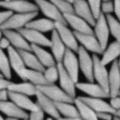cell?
I'll use <instances>...</instances> for the list:
<instances>
[{
    "mask_svg": "<svg viewBox=\"0 0 120 120\" xmlns=\"http://www.w3.org/2000/svg\"><path fill=\"white\" fill-rule=\"evenodd\" d=\"M94 60V81L109 92V72L106 66L101 62L97 54H92Z\"/></svg>",
    "mask_w": 120,
    "mask_h": 120,
    "instance_id": "10",
    "label": "cell"
},
{
    "mask_svg": "<svg viewBox=\"0 0 120 120\" xmlns=\"http://www.w3.org/2000/svg\"><path fill=\"white\" fill-rule=\"evenodd\" d=\"M89 6L92 11V13L97 20L101 14V4L102 0H87Z\"/></svg>",
    "mask_w": 120,
    "mask_h": 120,
    "instance_id": "36",
    "label": "cell"
},
{
    "mask_svg": "<svg viewBox=\"0 0 120 120\" xmlns=\"http://www.w3.org/2000/svg\"><path fill=\"white\" fill-rule=\"evenodd\" d=\"M57 120H84L82 117H73V118H65V117H60Z\"/></svg>",
    "mask_w": 120,
    "mask_h": 120,
    "instance_id": "46",
    "label": "cell"
},
{
    "mask_svg": "<svg viewBox=\"0 0 120 120\" xmlns=\"http://www.w3.org/2000/svg\"><path fill=\"white\" fill-rule=\"evenodd\" d=\"M44 76L49 84H54L59 79V70L57 65L47 67L44 71Z\"/></svg>",
    "mask_w": 120,
    "mask_h": 120,
    "instance_id": "35",
    "label": "cell"
},
{
    "mask_svg": "<svg viewBox=\"0 0 120 120\" xmlns=\"http://www.w3.org/2000/svg\"><path fill=\"white\" fill-rule=\"evenodd\" d=\"M101 12L105 15H111L114 12V2L113 1L110 2H102L101 4Z\"/></svg>",
    "mask_w": 120,
    "mask_h": 120,
    "instance_id": "38",
    "label": "cell"
},
{
    "mask_svg": "<svg viewBox=\"0 0 120 120\" xmlns=\"http://www.w3.org/2000/svg\"><path fill=\"white\" fill-rule=\"evenodd\" d=\"M8 91L17 92V93L26 94L27 96H36L38 91L37 86L28 81H23L20 83L13 82L9 87Z\"/></svg>",
    "mask_w": 120,
    "mask_h": 120,
    "instance_id": "28",
    "label": "cell"
},
{
    "mask_svg": "<svg viewBox=\"0 0 120 120\" xmlns=\"http://www.w3.org/2000/svg\"><path fill=\"white\" fill-rule=\"evenodd\" d=\"M9 98L11 101L26 111L32 112L38 109V104L36 101H33L30 96L9 91Z\"/></svg>",
    "mask_w": 120,
    "mask_h": 120,
    "instance_id": "23",
    "label": "cell"
},
{
    "mask_svg": "<svg viewBox=\"0 0 120 120\" xmlns=\"http://www.w3.org/2000/svg\"><path fill=\"white\" fill-rule=\"evenodd\" d=\"M79 98L81 101L85 102L88 104L91 109H93L96 112H110V113L115 115L116 110L111 107L109 103L105 101L103 98H92V97H82V96H79Z\"/></svg>",
    "mask_w": 120,
    "mask_h": 120,
    "instance_id": "20",
    "label": "cell"
},
{
    "mask_svg": "<svg viewBox=\"0 0 120 120\" xmlns=\"http://www.w3.org/2000/svg\"><path fill=\"white\" fill-rule=\"evenodd\" d=\"M46 120H54V119L53 118H51V117H50V118H48V119H47Z\"/></svg>",
    "mask_w": 120,
    "mask_h": 120,
    "instance_id": "52",
    "label": "cell"
},
{
    "mask_svg": "<svg viewBox=\"0 0 120 120\" xmlns=\"http://www.w3.org/2000/svg\"><path fill=\"white\" fill-rule=\"evenodd\" d=\"M37 104H38V103H37ZM45 113V112L43 111V109L41 108V107L38 104V109H37L36 110H34L30 112L28 120H44Z\"/></svg>",
    "mask_w": 120,
    "mask_h": 120,
    "instance_id": "37",
    "label": "cell"
},
{
    "mask_svg": "<svg viewBox=\"0 0 120 120\" xmlns=\"http://www.w3.org/2000/svg\"><path fill=\"white\" fill-rule=\"evenodd\" d=\"M13 15L14 11L9 9H6L5 11H1V13H0V24H2L5 22L8 21Z\"/></svg>",
    "mask_w": 120,
    "mask_h": 120,
    "instance_id": "39",
    "label": "cell"
},
{
    "mask_svg": "<svg viewBox=\"0 0 120 120\" xmlns=\"http://www.w3.org/2000/svg\"><path fill=\"white\" fill-rule=\"evenodd\" d=\"M26 1H28V0H26Z\"/></svg>",
    "mask_w": 120,
    "mask_h": 120,
    "instance_id": "58",
    "label": "cell"
},
{
    "mask_svg": "<svg viewBox=\"0 0 120 120\" xmlns=\"http://www.w3.org/2000/svg\"><path fill=\"white\" fill-rule=\"evenodd\" d=\"M98 117L100 120H113L114 115L110 113V112H97Z\"/></svg>",
    "mask_w": 120,
    "mask_h": 120,
    "instance_id": "41",
    "label": "cell"
},
{
    "mask_svg": "<svg viewBox=\"0 0 120 120\" xmlns=\"http://www.w3.org/2000/svg\"><path fill=\"white\" fill-rule=\"evenodd\" d=\"M76 88L88 94L89 97L100 98L103 99L110 98V95H109V92L106 91L98 83H94V82H77Z\"/></svg>",
    "mask_w": 120,
    "mask_h": 120,
    "instance_id": "13",
    "label": "cell"
},
{
    "mask_svg": "<svg viewBox=\"0 0 120 120\" xmlns=\"http://www.w3.org/2000/svg\"><path fill=\"white\" fill-rule=\"evenodd\" d=\"M110 1H113V0H102V2H110Z\"/></svg>",
    "mask_w": 120,
    "mask_h": 120,
    "instance_id": "51",
    "label": "cell"
},
{
    "mask_svg": "<svg viewBox=\"0 0 120 120\" xmlns=\"http://www.w3.org/2000/svg\"><path fill=\"white\" fill-rule=\"evenodd\" d=\"M5 120H20V119L13 118V117H8V116H7V118H5Z\"/></svg>",
    "mask_w": 120,
    "mask_h": 120,
    "instance_id": "47",
    "label": "cell"
},
{
    "mask_svg": "<svg viewBox=\"0 0 120 120\" xmlns=\"http://www.w3.org/2000/svg\"><path fill=\"white\" fill-rule=\"evenodd\" d=\"M64 16L67 24L71 26L73 31L79 33L94 35V30L91 28V26L85 20L78 16L76 13L64 14Z\"/></svg>",
    "mask_w": 120,
    "mask_h": 120,
    "instance_id": "8",
    "label": "cell"
},
{
    "mask_svg": "<svg viewBox=\"0 0 120 120\" xmlns=\"http://www.w3.org/2000/svg\"><path fill=\"white\" fill-rule=\"evenodd\" d=\"M4 1H10V0H4Z\"/></svg>",
    "mask_w": 120,
    "mask_h": 120,
    "instance_id": "55",
    "label": "cell"
},
{
    "mask_svg": "<svg viewBox=\"0 0 120 120\" xmlns=\"http://www.w3.org/2000/svg\"><path fill=\"white\" fill-rule=\"evenodd\" d=\"M120 92V70L118 60L112 63L109 71V93L110 98L119 95Z\"/></svg>",
    "mask_w": 120,
    "mask_h": 120,
    "instance_id": "17",
    "label": "cell"
},
{
    "mask_svg": "<svg viewBox=\"0 0 120 120\" xmlns=\"http://www.w3.org/2000/svg\"><path fill=\"white\" fill-rule=\"evenodd\" d=\"M0 110L8 117L18 118L23 120L29 119V113L11 101L0 102Z\"/></svg>",
    "mask_w": 120,
    "mask_h": 120,
    "instance_id": "18",
    "label": "cell"
},
{
    "mask_svg": "<svg viewBox=\"0 0 120 120\" xmlns=\"http://www.w3.org/2000/svg\"><path fill=\"white\" fill-rule=\"evenodd\" d=\"M119 96H120V92H119Z\"/></svg>",
    "mask_w": 120,
    "mask_h": 120,
    "instance_id": "56",
    "label": "cell"
},
{
    "mask_svg": "<svg viewBox=\"0 0 120 120\" xmlns=\"http://www.w3.org/2000/svg\"><path fill=\"white\" fill-rule=\"evenodd\" d=\"M55 30L67 49L78 53L79 45L74 32L68 28L67 25L60 22H55Z\"/></svg>",
    "mask_w": 120,
    "mask_h": 120,
    "instance_id": "5",
    "label": "cell"
},
{
    "mask_svg": "<svg viewBox=\"0 0 120 120\" xmlns=\"http://www.w3.org/2000/svg\"><path fill=\"white\" fill-rule=\"evenodd\" d=\"M76 52L70 49H67L65 52L62 64L65 70L70 75L76 83L79 82V57L76 55Z\"/></svg>",
    "mask_w": 120,
    "mask_h": 120,
    "instance_id": "9",
    "label": "cell"
},
{
    "mask_svg": "<svg viewBox=\"0 0 120 120\" xmlns=\"http://www.w3.org/2000/svg\"><path fill=\"white\" fill-rule=\"evenodd\" d=\"M23 78H24V81H28L36 86L49 84L45 78L43 72L29 69V68H26L23 71Z\"/></svg>",
    "mask_w": 120,
    "mask_h": 120,
    "instance_id": "29",
    "label": "cell"
},
{
    "mask_svg": "<svg viewBox=\"0 0 120 120\" xmlns=\"http://www.w3.org/2000/svg\"><path fill=\"white\" fill-rule=\"evenodd\" d=\"M75 1H76V0H75Z\"/></svg>",
    "mask_w": 120,
    "mask_h": 120,
    "instance_id": "59",
    "label": "cell"
},
{
    "mask_svg": "<svg viewBox=\"0 0 120 120\" xmlns=\"http://www.w3.org/2000/svg\"><path fill=\"white\" fill-rule=\"evenodd\" d=\"M13 83V82H11L8 79L6 78H3V79H0V89L2 90V89H8L9 87L11 86V85Z\"/></svg>",
    "mask_w": 120,
    "mask_h": 120,
    "instance_id": "42",
    "label": "cell"
},
{
    "mask_svg": "<svg viewBox=\"0 0 120 120\" xmlns=\"http://www.w3.org/2000/svg\"><path fill=\"white\" fill-rule=\"evenodd\" d=\"M54 3L59 11L62 14L67 13H75L73 3H72L67 0H49Z\"/></svg>",
    "mask_w": 120,
    "mask_h": 120,
    "instance_id": "34",
    "label": "cell"
},
{
    "mask_svg": "<svg viewBox=\"0 0 120 120\" xmlns=\"http://www.w3.org/2000/svg\"><path fill=\"white\" fill-rule=\"evenodd\" d=\"M38 90L42 91L50 99L54 102H70L74 103V100L72 97L64 91L60 87L54 84H47L44 85L37 86Z\"/></svg>",
    "mask_w": 120,
    "mask_h": 120,
    "instance_id": "4",
    "label": "cell"
},
{
    "mask_svg": "<svg viewBox=\"0 0 120 120\" xmlns=\"http://www.w3.org/2000/svg\"><path fill=\"white\" fill-rule=\"evenodd\" d=\"M35 3L39 7V11L47 18L54 20V22H60L68 25L64 18V14L61 13L55 5L49 0H34Z\"/></svg>",
    "mask_w": 120,
    "mask_h": 120,
    "instance_id": "3",
    "label": "cell"
},
{
    "mask_svg": "<svg viewBox=\"0 0 120 120\" xmlns=\"http://www.w3.org/2000/svg\"><path fill=\"white\" fill-rule=\"evenodd\" d=\"M38 15L39 11L30 13H15L8 21L0 25V30H19L24 28L30 21L36 18Z\"/></svg>",
    "mask_w": 120,
    "mask_h": 120,
    "instance_id": "1",
    "label": "cell"
},
{
    "mask_svg": "<svg viewBox=\"0 0 120 120\" xmlns=\"http://www.w3.org/2000/svg\"><path fill=\"white\" fill-rule=\"evenodd\" d=\"M73 32L75 33V36H76L78 42L87 51H91V52L97 54H103L104 51L102 50V48L100 43H99V41L98 40L95 35L79 33L75 31Z\"/></svg>",
    "mask_w": 120,
    "mask_h": 120,
    "instance_id": "16",
    "label": "cell"
},
{
    "mask_svg": "<svg viewBox=\"0 0 120 120\" xmlns=\"http://www.w3.org/2000/svg\"><path fill=\"white\" fill-rule=\"evenodd\" d=\"M114 2V13L117 18L120 21V0H113Z\"/></svg>",
    "mask_w": 120,
    "mask_h": 120,
    "instance_id": "45",
    "label": "cell"
},
{
    "mask_svg": "<svg viewBox=\"0 0 120 120\" xmlns=\"http://www.w3.org/2000/svg\"><path fill=\"white\" fill-rule=\"evenodd\" d=\"M0 5L2 8L11 10L16 13H30L39 11V7L36 3H32L26 0H2Z\"/></svg>",
    "mask_w": 120,
    "mask_h": 120,
    "instance_id": "7",
    "label": "cell"
},
{
    "mask_svg": "<svg viewBox=\"0 0 120 120\" xmlns=\"http://www.w3.org/2000/svg\"><path fill=\"white\" fill-rule=\"evenodd\" d=\"M110 34L120 42V21L112 15H106Z\"/></svg>",
    "mask_w": 120,
    "mask_h": 120,
    "instance_id": "33",
    "label": "cell"
},
{
    "mask_svg": "<svg viewBox=\"0 0 120 120\" xmlns=\"http://www.w3.org/2000/svg\"><path fill=\"white\" fill-rule=\"evenodd\" d=\"M0 71L6 79H11V66L8 56L3 50L0 51Z\"/></svg>",
    "mask_w": 120,
    "mask_h": 120,
    "instance_id": "32",
    "label": "cell"
},
{
    "mask_svg": "<svg viewBox=\"0 0 120 120\" xmlns=\"http://www.w3.org/2000/svg\"><path fill=\"white\" fill-rule=\"evenodd\" d=\"M113 120H120V118H119V117H118V116H114Z\"/></svg>",
    "mask_w": 120,
    "mask_h": 120,
    "instance_id": "49",
    "label": "cell"
},
{
    "mask_svg": "<svg viewBox=\"0 0 120 120\" xmlns=\"http://www.w3.org/2000/svg\"><path fill=\"white\" fill-rule=\"evenodd\" d=\"M110 101H109V104L111 107L113 108L116 111H118L120 109V96L118 95L116 97L110 98Z\"/></svg>",
    "mask_w": 120,
    "mask_h": 120,
    "instance_id": "40",
    "label": "cell"
},
{
    "mask_svg": "<svg viewBox=\"0 0 120 120\" xmlns=\"http://www.w3.org/2000/svg\"><path fill=\"white\" fill-rule=\"evenodd\" d=\"M78 57L79 62V68L88 82H94V60L83 46L80 45L78 51Z\"/></svg>",
    "mask_w": 120,
    "mask_h": 120,
    "instance_id": "2",
    "label": "cell"
},
{
    "mask_svg": "<svg viewBox=\"0 0 120 120\" xmlns=\"http://www.w3.org/2000/svg\"><path fill=\"white\" fill-rule=\"evenodd\" d=\"M20 55H21L24 64L26 65V68L32 70H39L41 72H43L45 70L46 68L41 64L38 57L34 54L33 51H25V50H18Z\"/></svg>",
    "mask_w": 120,
    "mask_h": 120,
    "instance_id": "26",
    "label": "cell"
},
{
    "mask_svg": "<svg viewBox=\"0 0 120 120\" xmlns=\"http://www.w3.org/2000/svg\"><path fill=\"white\" fill-rule=\"evenodd\" d=\"M27 28L36 30L41 33L52 32L55 30V22L49 18H39L33 20L26 25Z\"/></svg>",
    "mask_w": 120,
    "mask_h": 120,
    "instance_id": "27",
    "label": "cell"
},
{
    "mask_svg": "<svg viewBox=\"0 0 120 120\" xmlns=\"http://www.w3.org/2000/svg\"><path fill=\"white\" fill-rule=\"evenodd\" d=\"M114 116H118V117H119V118H120V109H119V110H118V111H116V113H115V115H114Z\"/></svg>",
    "mask_w": 120,
    "mask_h": 120,
    "instance_id": "48",
    "label": "cell"
},
{
    "mask_svg": "<svg viewBox=\"0 0 120 120\" xmlns=\"http://www.w3.org/2000/svg\"><path fill=\"white\" fill-rule=\"evenodd\" d=\"M7 51H8V56L9 58L11 68L15 72V73L23 81H24L23 71L26 68V67L20 52L18 51V50H17L11 45L7 49Z\"/></svg>",
    "mask_w": 120,
    "mask_h": 120,
    "instance_id": "19",
    "label": "cell"
},
{
    "mask_svg": "<svg viewBox=\"0 0 120 120\" xmlns=\"http://www.w3.org/2000/svg\"><path fill=\"white\" fill-rule=\"evenodd\" d=\"M118 63H119V70H120V57H119V60H118Z\"/></svg>",
    "mask_w": 120,
    "mask_h": 120,
    "instance_id": "50",
    "label": "cell"
},
{
    "mask_svg": "<svg viewBox=\"0 0 120 120\" xmlns=\"http://www.w3.org/2000/svg\"><path fill=\"white\" fill-rule=\"evenodd\" d=\"M67 1H69V2H72V3H73V2H75V0H67Z\"/></svg>",
    "mask_w": 120,
    "mask_h": 120,
    "instance_id": "53",
    "label": "cell"
},
{
    "mask_svg": "<svg viewBox=\"0 0 120 120\" xmlns=\"http://www.w3.org/2000/svg\"><path fill=\"white\" fill-rule=\"evenodd\" d=\"M51 49L52 52L53 56L55 58L57 63H62L65 52L67 50V46L61 40L60 37L58 35L56 30H53L51 32Z\"/></svg>",
    "mask_w": 120,
    "mask_h": 120,
    "instance_id": "22",
    "label": "cell"
},
{
    "mask_svg": "<svg viewBox=\"0 0 120 120\" xmlns=\"http://www.w3.org/2000/svg\"><path fill=\"white\" fill-rule=\"evenodd\" d=\"M58 111L65 118L80 117L79 112L74 103L70 102H55Z\"/></svg>",
    "mask_w": 120,
    "mask_h": 120,
    "instance_id": "30",
    "label": "cell"
},
{
    "mask_svg": "<svg viewBox=\"0 0 120 120\" xmlns=\"http://www.w3.org/2000/svg\"><path fill=\"white\" fill-rule=\"evenodd\" d=\"M10 100L9 98V91L8 89H2L0 91V101H8Z\"/></svg>",
    "mask_w": 120,
    "mask_h": 120,
    "instance_id": "44",
    "label": "cell"
},
{
    "mask_svg": "<svg viewBox=\"0 0 120 120\" xmlns=\"http://www.w3.org/2000/svg\"><path fill=\"white\" fill-rule=\"evenodd\" d=\"M102 54L101 60L102 64L105 66L112 63L116 60H118L120 57V42L116 40L112 42L104 51Z\"/></svg>",
    "mask_w": 120,
    "mask_h": 120,
    "instance_id": "24",
    "label": "cell"
},
{
    "mask_svg": "<svg viewBox=\"0 0 120 120\" xmlns=\"http://www.w3.org/2000/svg\"><path fill=\"white\" fill-rule=\"evenodd\" d=\"M73 6L75 13L78 16L86 20L91 26H95L96 19L87 0H76L73 2Z\"/></svg>",
    "mask_w": 120,
    "mask_h": 120,
    "instance_id": "21",
    "label": "cell"
},
{
    "mask_svg": "<svg viewBox=\"0 0 120 120\" xmlns=\"http://www.w3.org/2000/svg\"><path fill=\"white\" fill-rule=\"evenodd\" d=\"M74 104L79 109L80 117H82L84 120H100L98 117L97 112L85 102L81 101L78 97L75 98Z\"/></svg>",
    "mask_w": 120,
    "mask_h": 120,
    "instance_id": "31",
    "label": "cell"
},
{
    "mask_svg": "<svg viewBox=\"0 0 120 120\" xmlns=\"http://www.w3.org/2000/svg\"><path fill=\"white\" fill-rule=\"evenodd\" d=\"M1 31L3 33L4 36H5L10 41L11 46H13L17 50H25L33 51L31 44L18 30H1Z\"/></svg>",
    "mask_w": 120,
    "mask_h": 120,
    "instance_id": "12",
    "label": "cell"
},
{
    "mask_svg": "<svg viewBox=\"0 0 120 120\" xmlns=\"http://www.w3.org/2000/svg\"><path fill=\"white\" fill-rule=\"evenodd\" d=\"M31 46L33 52L36 54L41 64L45 68L57 65V63L53 54L44 49L42 46L36 45H31Z\"/></svg>",
    "mask_w": 120,
    "mask_h": 120,
    "instance_id": "25",
    "label": "cell"
},
{
    "mask_svg": "<svg viewBox=\"0 0 120 120\" xmlns=\"http://www.w3.org/2000/svg\"><path fill=\"white\" fill-rule=\"evenodd\" d=\"M59 70V83L60 87L73 99L76 98V83L65 70L62 63L57 64Z\"/></svg>",
    "mask_w": 120,
    "mask_h": 120,
    "instance_id": "11",
    "label": "cell"
},
{
    "mask_svg": "<svg viewBox=\"0 0 120 120\" xmlns=\"http://www.w3.org/2000/svg\"><path fill=\"white\" fill-rule=\"evenodd\" d=\"M11 42L10 41L6 38L5 36H3L2 38L0 39V49L1 50L4 51L5 49H8V48L11 46Z\"/></svg>",
    "mask_w": 120,
    "mask_h": 120,
    "instance_id": "43",
    "label": "cell"
},
{
    "mask_svg": "<svg viewBox=\"0 0 120 120\" xmlns=\"http://www.w3.org/2000/svg\"><path fill=\"white\" fill-rule=\"evenodd\" d=\"M0 120H5V118H3L2 116H1V117H0Z\"/></svg>",
    "mask_w": 120,
    "mask_h": 120,
    "instance_id": "54",
    "label": "cell"
},
{
    "mask_svg": "<svg viewBox=\"0 0 120 120\" xmlns=\"http://www.w3.org/2000/svg\"><path fill=\"white\" fill-rule=\"evenodd\" d=\"M36 97V102L43 109V111L49 115L50 117L54 119L57 120L61 117V115L58 111L56 107L55 102L50 99L48 96H46L42 91L38 90Z\"/></svg>",
    "mask_w": 120,
    "mask_h": 120,
    "instance_id": "15",
    "label": "cell"
},
{
    "mask_svg": "<svg viewBox=\"0 0 120 120\" xmlns=\"http://www.w3.org/2000/svg\"><path fill=\"white\" fill-rule=\"evenodd\" d=\"M94 27V35L99 41L102 50L104 51L107 48L109 36V34H110L107 18H106V15L104 14L101 12L99 18L96 20V23Z\"/></svg>",
    "mask_w": 120,
    "mask_h": 120,
    "instance_id": "6",
    "label": "cell"
},
{
    "mask_svg": "<svg viewBox=\"0 0 120 120\" xmlns=\"http://www.w3.org/2000/svg\"><path fill=\"white\" fill-rule=\"evenodd\" d=\"M20 33L25 37V39L31 45L42 46V47H51V42L42 33L37 31L36 30L24 27L19 30Z\"/></svg>",
    "mask_w": 120,
    "mask_h": 120,
    "instance_id": "14",
    "label": "cell"
},
{
    "mask_svg": "<svg viewBox=\"0 0 120 120\" xmlns=\"http://www.w3.org/2000/svg\"><path fill=\"white\" fill-rule=\"evenodd\" d=\"M26 120H28V119H26Z\"/></svg>",
    "mask_w": 120,
    "mask_h": 120,
    "instance_id": "57",
    "label": "cell"
}]
</instances>
